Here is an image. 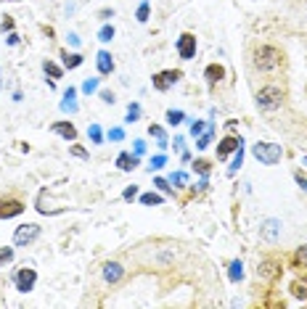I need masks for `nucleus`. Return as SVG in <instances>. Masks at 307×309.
Instances as JSON below:
<instances>
[{
  "label": "nucleus",
  "instance_id": "22",
  "mask_svg": "<svg viewBox=\"0 0 307 309\" xmlns=\"http://www.w3.org/2000/svg\"><path fill=\"white\" fill-rule=\"evenodd\" d=\"M294 264H296V267H307V246H299V248H296Z\"/></svg>",
  "mask_w": 307,
  "mask_h": 309
},
{
  "label": "nucleus",
  "instance_id": "32",
  "mask_svg": "<svg viewBox=\"0 0 307 309\" xmlns=\"http://www.w3.org/2000/svg\"><path fill=\"white\" fill-rule=\"evenodd\" d=\"M61 108H64V111H77V103H74V98H67V96H64Z\"/></svg>",
  "mask_w": 307,
  "mask_h": 309
},
{
  "label": "nucleus",
  "instance_id": "21",
  "mask_svg": "<svg viewBox=\"0 0 307 309\" xmlns=\"http://www.w3.org/2000/svg\"><path fill=\"white\" fill-rule=\"evenodd\" d=\"M141 204H146V206H159V204H162V196H159V193H143V196H141Z\"/></svg>",
  "mask_w": 307,
  "mask_h": 309
},
{
  "label": "nucleus",
  "instance_id": "18",
  "mask_svg": "<svg viewBox=\"0 0 307 309\" xmlns=\"http://www.w3.org/2000/svg\"><path fill=\"white\" fill-rule=\"evenodd\" d=\"M228 278L230 280H233V283H236V280H241V278H244V264H241V262L236 259V262H230V270H228Z\"/></svg>",
  "mask_w": 307,
  "mask_h": 309
},
{
  "label": "nucleus",
  "instance_id": "28",
  "mask_svg": "<svg viewBox=\"0 0 307 309\" xmlns=\"http://www.w3.org/2000/svg\"><path fill=\"white\" fill-rule=\"evenodd\" d=\"M11 259H14V248L0 246V264H6V262H11Z\"/></svg>",
  "mask_w": 307,
  "mask_h": 309
},
{
  "label": "nucleus",
  "instance_id": "7",
  "mask_svg": "<svg viewBox=\"0 0 307 309\" xmlns=\"http://www.w3.org/2000/svg\"><path fill=\"white\" fill-rule=\"evenodd\" d=\"M24 212V204L16 201V198H3L0 196V220H11V217H19Z\"/></svg>",
  "mask_w": 307,
  "mask_h": 309
},
{
  "label": "nucleus",
  "instance_id": "14",
  "mask_svg": "<svg viewBox=\"0 0 307 309\" xmlns=\"http://www.w3.org/2000/svg\"><path fill=\"white\" fill-rule=\"evenodd\" d=\"M117 166H119L122 172H133L135 166H138V154H119Z\"/></svg>",
  "mask_w": 307,
  "mask_h": 309
},
{
  "label": "nucleus",
  "instance_id": "24",
  "mask_svg": "<svg viewBox=\"0 0 307 309\" xmlns=\"http://www.w3.org/2000/svg\"><path fill=\"white\" fill-rule=\"evenodd\" d=\"M43 69H45V74H51L53 80H61V69L56 66L53 61H45V64H43Z\"/></svg>",
  "mask_w": 307,
  "mask_h": 309
},
{
  "label": "nucleus",
  "instance_id": "35",
  "mask_svg": "<svg viewBox=\"0 0 307 309\" xmlns=\"http://www.w3.org/2000/svg\"><path fill=\"white\" fill-rule=\"evenodd\" d=\"M170 182H172V185H178V188H183V185H185V174H183V172L172 174V177H170Z\"/></svg>",
  "mask_w": 307,
  "mask_h": 309
},
{
  "label": "nucleus",
  "instance_id": "25",
  "mask_svg": "<svg viewBox=\"0 0 307 309\" xmlns=\"http://www.w3.org/2000/svg\"><path fill=\"white\" fill-rule=\"evenodd\" d=\"M88 135H90V140H93V143H101V140H104V132H101V127H98V124H90Z\"/></svg>",
  "mask_w": 307,
  "mask_h": 309
},
{
  "label": "nucleus",
  "instance_id": "45",
  "mask_svg": "<svg viewBox=\"0 0 307 309\" xmlns=\"http://www.w3.org/2000/svg\"><path fill=\"white\" fill-rule=\"evenodd\" d=\"M6 30H14V18H3V32Z\"/></svg>",
  "mask_w": 307,
  "mask_h": 309
},
{
  "label": "nucleus",
  "instance_id": "11",
  "mask_svg": "<svg viewBox=\"0 0 307 309\" xmlns=\"http://www.w3.org/2000/svg\"><path fill=\"white\" fill-rule=\"evenodd\" d=\"M125 275V267L119 264V262H106L104 264V278H106V283H119Z\"/></svg>",
  "mask_w": 307,
  "mask_h": 309
},
{
  "label": "nucleus",
  "instance_id": "38",
  "mask_svg": "<svg viewBox=\"0 0 307 309\" xmlns=\"http://www.w3.org/2000/svg\"><path fill=\"white\" fill-rule=\"evenodd\" d=\"M135 196H138V188H135V185H130V188L125 190V201H133Z\"/></svg>",
  "mask_w": 307,
  "mask_h": 309
},
{
  "label": "nucleus",
  "instance_id": "3",
  "mask_svg": "<svg viewBox=\"0 0 307 309\" xmlns=\"http://www.w3.org/2000/svg\"><path fill=\"white\" fill-rule=\"evenodd\" d=\"M252 154L257 156V162L259 164H267V166H273L281 162V156H283V148L278 146V143H257L252 148Z\"/></svg>",
  "mask_w": 307,
  "mask_h": 309
},
{
  "label": "nucleus",
  "instance_id": "6",
  "mask_svg": "<svg viewBox=\"0 0 307 309\" xmlns=\"http://www.w3.org/2000/svg\"><path fill=\"white\" fill-rule=\"evenodd\" d=\"M183 77V72L178 69H170V72H159V74H154V88L156 90H170L175 82H178Z\"/></svg>",
  "mask_w": 307,
  "mask_h": 309
},
{
  "label": "nucleus",
  "instance_id": "4",
  "mask_svg": "<svg viewBox=\"0 0 307 309\" xmlns=\"http://www.w3.org/2000/svg\"><path fill=\"white\" fill-rule=\"evenodd\" d=\"M16 291H22V294H30L32 288H35V280H37V272L35 270H30V267H22L16 272Z\"/></svg>",
  "mask_w": 307,
  "mask_h": 309
},
{
  "label": "nucleus",
  "instance_id": "2",
  "mask_svg": "<svg viewBox=\"0 0 307 309\" xmlns=\"http://www.w3.org/2000/svg\"><path fill=\"white\" fill-rule=\"evenodd\" d=\"M281 103H283V90L275 88V85H267V88H262L257 92V106L265 108V111L281 108Z\"/></svg>",
  "mask_w": 307,
  "mask_h": 309
},
{
  "label": "nucleus",
  "instance_id": "17",
  "mask_svg": "<svg viewBox=\"0 0 307 309\" xmlns=\"http://www.w3.org/2000/svg\"><path fill=\"white\" fill-rule=\"evenodd\" d=\"M61 58H64V66H67V69H77L80 64H82V56L80 53H64Z\"/></svg>",
  "mask_w": 307,
  "mask_h": 309
},
{
  "label": "nucleus",
  "instance_id": "23",
  "mask_svg": "<svg viewBox=\"0 0 307 309\" xmlns=\"http://www.w3.org/2000/svg\"><path fill=\"white\" fill-rule=\"evenodd\" d=\"M193 170H196L199 174H209V170H212V164L207 162V158H196V162H193Z\"/></svg>",
  "mask_w": 307,
  "mask_h": 309
},
{
  "label": "nucleus",
  "instance_id": "1",
  "mask_svg": "<svg viewBox=\"0 0 307 309\" xmlns=\"http://www.w3.org/2000/svg\"><path fill=\"white\" fill-rule=\"evenodd\" d=\"M283 64V53L273 48V45H259L254 50V66L262 69V72H270V69H278Z\"/></svg>",
  "mask_w": 307,
  "mask_h": 309
},
{
  "label": "nucleus",
  "instance_id": "43",
  "mask_svg": "<svg viewBox=\"0 0 307 309\" xmlns=\"http://www.w3.org/2000/svg\"><path fill=\"white\" fill-rule=\"evenodd\" d=\"M294 177H296V182H299V185H302V188L307 190V174H302V172H296Z\"/></svg>",
  "mask_w": 307,
  "mask_h": 309
},
{
  "label": "nucleus",
  "instance_id": "42",
  "mask_svg": "<svg viewBox=\"0 0 307 309\" xmlns=\"http://www.w3.org/2000/svg\"><path fill=\"white\" fill-rule=\"evenodd\" d=\"M154 185L159 190H164V193H170V185H167V180H154Z\"/></svg>",
  "mask_w": 307,
  "mask_h": 309
},
{
  "label": "nucleus",
  "instance_id": "26",
  "mask_svg": "<svg viewBox=\"0 0 307 309\" xmlns=\"http://www.w3.org/2000/svg\"><path fill=\"white\" fill-rule=\"evenodd\" d=\"M167 122H170L172 127H178L183 122V111H167Z\"/></svg>",
  "mask_w": 307,
  "mask_h": 309
},
{
  "label": "nucleus",
  "instance_id": "44",
  "mask_svg": "<svg viewBox=\"0 0 307 309\" xmlns=\"http://www.w3.org/2000/svg\"><path fill=\"white\" fill-rule=\"evenodd\" d=\"M143 151H146V143H143V140H135V154L141 156Z\"/></svg>",
  "mask_w": 307,
  "mask_h": 309
},
{
  "label": "nucleus",
  "instance_id": "36",
  "mask_svg": "<svg viewBox=\"0 0 307 309\" xmlns=\"http://www.w3.org/2000/svg\"><path fill=\"white\" fill-rule=\"evenodd\" d=\"M72 156H77V158H88V151H85V148H80V146H72Z\"/></svg>",
  "mask_w": 307,
  "mask_h": 309
},
{
  "label": "nucleus",
  "instance_id": "20",
  "mask_svg": "<svg viewBox=\"0 0 307 309\" xmlns=\"http://www.w3.org/2000/svg\"><path fill=\"white\" fill-rule=\"evenodd\" d=\"M148 135H151V138H156V140H159V146H162V148L167 146V135H164V130H162L159 124H151V127H148Z\"/></svg>",
  "mask_w": 307,
  "mask_h": 309
},
{
  "label": "nucleus",
  "instance_id": "13",
  "mask_svg": "<svg viewBox=\"0 0 307 309\" xmlns=\"http://www.w3.org/2000/svg\"><path fill=\"white\" fill-rule=\"evenodd\" d=\"M241 148V138H233V135H228L225 140L220 143V148H217V158H225L230 151H238Z\"/></svg>",
  "mask_w": 307,
  "mask_h": 309
},
{
  "label": "nucleus",
  "instance_id": "31",
  "mask_svg": "<svg viewBox=\"0 0 307 309\" xmlns=\"http://www.w3.org/2000/svg\"><path fill=\"white\" fill-rule=\"evenodd\" d=\"M138 116H141V106H138V103H133V106L127 108V122H135Z\"/></svg>",
  "mask_w": 307,
  "mask_h": 309
},
{
  "label": "nucleus",
  "instance_id": "16",
  "mask_svg": "<svg viewBox=\"0 0 307 309\" xmlns=\"http://www.w3.org/2000/svg\"><path fill=\"white\" fill-rule=\"evenodd\" d=\"M98 72L101 74H111V72H114V61H111V53L109 50H101L98 53Z\"/></svg>",
  "mask_w": 307,
  "mask_h": 309
},
{
  "label": "nucleus",
  "instance_id": "19",
  "mask_svg": "<svg viewBox=\"0 0 307 309\" xmlns=\"http://www.w3.org/2000/svg\"><path fill=\"white\" fill-rule=\"evenodd\" d=\"M291 296L307 298V280H294V283H291Z\"/></svg>",
  "mask_w": 307,
  "mask_h": 309
},
{
  "label": "nucleus",
  "instance_id": "9",
  "mask_svg": "<svg viewBox=\"0 0 307 309\" xmlns=\"http://www.w3.org/2000/svg\"><path fill=\"white\" fill-rule=\"evenodd\" d=\"M257 272H259V278H267V280H270V278H278V275H281V262H278V259H265V262H259V270H257Z\"/></svg>",
  "mask_w": 307,
  "mask_h": 309
},
{
  "label": "nucleus",
  "instance_id": "41",
  "mask_svg": "<svg viewBox=\"0 0 307 309\" xmlns=\"http://www.w3.org/2000/svg\"><path fill=\"white\" fill-rule=\"evenodd\" d=\"M204 132V122H196V124L191 127V135H201Z\"/></svg>",
  "mask_w": 307,
  "mask_h": 309
},
{
  "label": "nucleus",
  "instance_id": "27",
  "mask_svg": "<svg viewBox=\"0 0 307 309\" xmlns=\"http://www.w3.org/2000/svg\"><path fill=\"white\" fill-rule=\"evenodd\" d=\"M98 90V80H85V82H82V92H88V96H90V92H96Z\"/></svg>",
  "mask_w": 307,
  "mask_h": 309
},
{
  "label": "nucleus",
  "instance_id": "30",
  "mask_svg": "<svg viewBox=\"0 0 307 309\" xmlns=\"http://www.w3.org/2000/svg\"><path fill=\"white\" fill-rule=\"evenodd\" d=\"M241 162H244V151H241V148H238V151H236V156H233V164H230V174H233L236 170H238V166H241Z\"/></svg>",
  "mask_w": 307,
  "mask_h": 309
},
{
  "label": "nucleus",
  "instance_id": "37",
  "mask_svg": "<svg viewBox=\"0 0 307 309\" xmlns=\"http://www.w3.org/2000/svg\"><path fill=\"white\" fill-rule=\"evenodd\" d=\"M209 143H212V132H207V135H201V138H199V143H196V146H199V148H207Z\"/></svg>",
  "mask_w": 307,
  "mask_h": 309
},
{
  "label": "nucleus",
  "instance_id": "34",
  "mask_svg": "<svg viewBox=\"0 0 307 309\" xmlns=\"http://www.w3.org/2000/svg\"><path fill=\"white\" fill-rule=\"evenodd\" d=\"M164 164H167L164 156H154V158H151V172H154V170H162Z\"/></svg>",
  "mask_w": 307,
  "mask_h": 309
},
{
  "label": "nucleus",
  "instance_id": "10",
  "mask_svg": "<svg viewBox=\"0 0 307 309\" xmlns=\"http://www.w3.org/2000/svg\"><path fill=\"white\" fill-rule=\"evenodd\" d=\"M51 130H53L56 135H61L64 140H67V143H74V140H77V130H74L72 122H56Z\"/></svg>",
  "mask_w": 307,
  "mask_h": 309
},
{
  "label": "nucleus",
  "instance_id": "12",
  "mask_svg": "<svg viewBox=\"0 0 307 309\" xmlns=\"http://www.w3.org/2000/svg\"><path fill=\"white\" fill-rule=\"evenodd\" d=\"M278 232H281V222L278 220H265L262 228H259V236H262L265 240H275Z\"/></svg>",
  "mask_w": 307,
  "mask_h": 309
},
{
  "label": "nucleus",
  "instance_id": "33",
  "mask_svg": "<svg viewBox=\"0 0 307 309\" xmlns=\"http://www.w3.org/2000/svg\"><path fill=\"white\" fill-rule=\"evenodd\" d=\"M138 22H146V18H148V3H146V0H143V3H141V8H138Z\"/></svg>",
  "mask_w": 307,
  "mask_h": 309
},
{
  "label": "nucleus",
  "instance_id": "40",
  "mask_svg": "<svg viewBox=\"0 0 307 309\" xmlns=\"http://www.w3.org/2000/svg\"><path fill=\"white\" fill-rule=\"evenodd\" d=\"M101 98H104L106 103H114V92H111V90H101Z\"/></svg>",
  "mask_w": 307,
  "mask_h": 309
},
{
  "label": "nucleus",
  "instance_id": "29",
  "mask_svg": "<svg viewBox=\"0 0 307 309\" xmlns=\"http://www.w3.org/2000/svg\"><path fill=\"white\" fill-rule=\"evenodd\" d=\"M111 37H114V26H104V30L98 32V40H101V42H109Z\"/></svg>",
  "mask_w": 307,
  "mask_h": 309
},
{
  "label": "nucleus",
  "instance_id": "15",
  "mask_svg": "<svg viewBox=\"0 0 307 309\" xmlns=\"http://www.w3.org/2000/svg\"><path fill=\"white\" fill-rule=\"evenodd\" d=\"M204 77H207L209 85H217V82L225 77V69H222L220 64H212V66H207V72H204Z\"/></svg>",
  "mask_w": 307,
  "mask_h": 309
},
{
  "label": "nucleus",
  "instance_id": "39",
  "mask_svg": "<svg viewBox=\"0 0 307 309\" xmlns=\"http://www.w3.org/2000/svg\"><path fill=\"white\" fill-rule=\"evenodd\" d=\"M109 138H111V140H122V138H125V132H122L119 127H114V130L109 132Z\"/></svg>",
  "mask_w": 307,
  "mask_h": 309
},
{
  "label": "nucleus",
  "instance_id": "5",
  "mask_svg": "<svg viewBox=\"0 0 307 309\" xmlns=\"http://www.w3.org/2000/svg\"><path fill=\"white\" fill-rule=\"evenodd\" d=\"M37 236H40V224H22V228H16V232H14V243L16 246H27V243H32Z\"/></svg>",
  "mask_w": 307,
  "mask_h": 309
},
{
  "label": "nucleus",
  "instance_id": "8",
  "mask_svg": "<svg viewBox=\"0 0 307 309\" xmlns=\"http://www.w3.org/2000/svg\"><path fill=\"white\" fill-rule=\"evenodd\" d=\"M178 53H180V58H185V61H191L193 56H196V37H193L191 32L180 34V40H178Z\"/></svg>",
  "mask_w": 307,
  "mask_h": 309
}]
</instances>
